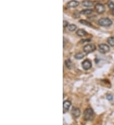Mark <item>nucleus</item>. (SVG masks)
Wrapping results in <instances>:
<instances>
[{
	"mask_svg": "<svg viewBox=\"0 0 114 125\" xmlns=\"http://www.w3.org/2000/svg\"><path fill=\"white\" fill-rule=\"evenodd\" d=\"M84 118L86 121H91L94 118V111L91 108L86 109L84 112Z\"/></svg>",
	"mask_w": 114,
	"mask_h": 125,
	"instance_id": "nucleus-1",
	"label": "nucleus"
},
{
	"mask_svg": "<svg viewBox=\"0 0 114 125\" xmlns=\"http://www.w3.org/2000/svg\"><path fill=\"white\" fill-rule=\"evenodd\" d=\"M108 6L109 7V8L112 9V10H114V2L112 1H109L108 3Z\"/></svg>",
	"mask_w": 114,
	"mask_h": 125,
	"instance_id": "nucleus-18",
	"label": "nucleus"
},
{
	"mask_svg": "<svg viewBox=\"0 0 114 125\" xmlns=\"http://www.w3.org/2000/svg\"><path fill=\"white\" fill-rule=\"evenodd\" d=\"M98 49L99 51L101 53H106L110 51V47L106 44H100L98 46Z\"/></svg>",
	"mask_w": 114,
	"mask_h": 125,
	"instance_id": "nucleus-4",
	"label": "nucleus"
},
{
	"mask_svg": "<svg viewBox=\"0 0 114 125\" xmlns=\"http://www.w3.org/2000/svg\"><path fill=\"white\" fill-rule=\"evenodd\" d=\"M93 11L92 10H89V9H86V10H83L81 11L80 14L84 15H91V13H93Z\"/></svg>",
	"mask_w": 114,
	"mask_h": 125,
	"instance_id": "nucleus-12",
	"label": "nucleus"
},
{
	"mask_svg": "<svg viewBox=\"0 0 114 125\" xmlns=\"http://www.w3.org/2000/svg\"><path fill=\"white\" fill-rule=\"evenodd\" d=\"M85 54L83 53H77V54H75L74 58L76 59H78V60H80V59H82L83 58H84Z\"/></svg>",
	"mask_w": 114,
	"mask_h": 125,
	"instance_id": "nucleus-13",
	"label": "nucleus"
},
{
	"mask_svg": "<svg viewBox=\"0 0 114 125\" xmlns=\"http://www.w3.org/2000/svg\"><path fill=\"white\" fill-rule=\"evenodd\" d=\"M82 5H83L84 7H93V2L91 1H89V0H85V1H83Z\"/></svg>",
	"mask_w": 114,
	"mask_h": 125,
	"instance_id": "nucleus-11",
	"label": "nucleus"
},
{
	"mask_svg": "<svg viewBox=\"0 0 114 125\" xmlns=\"http://www.w3.org/2000/svg\"><path fill=\"white\" fill-rule=\"evenodd\" d=\"M82 66H83V69H85V70H88V69H89L92 67V63H91V62L89 60L86 59V60H84L83 62Z\"/></svg>",
	"mask_w": 114,
	"mask_h": 125,
	"instance_id": "nucleus-6",
	"label": "nucleus"
},
{
	"mask_svg": "<svg viewBox=\"0 0 114 125\" xmlns=\"http://www.w3.org/2000/svg\"><path fill=\"white\" fill-rule=\"evenodd\" d=\"M80 23H81V24H83V25H86V26H88V27H93V25H91V23H89V22H88V21H86V20H81L79 21Z\"/></svg>",
	"mask_w": 114,
	"mask_h": 125,
	"instance_id": "nucleus-17",
	"label": "nucleus"
},
{
	"mask_svg": "<svg viewBox=\"0 0 114 125\" xmlns=\"http://www.w3.org/2000/svg\"><path fill=\"white\" fill-rule=\"evenodd\" d=\"M79 5V3L77 1H76V0H72V1H70L67 4V7L68 8H76L77 7H78Z\"/></svg>",
	"mask_w": 114,
	"mask_h": 125,
	"instance_id": "nucleus-8",
	"label": "nucleus"
},
{
	"mask_svg": "<svg viewBox=\"0 0 114 125\" xmlns=\"http://www.w3.org/2000/svg\"><path fill=\"white\" fill-rule=\"evenodd\" d=\"M98 24L103 27H109L112 25V21L108 18H101L98 20Z\"/></svg>",
	"mask_w": 114,
	"mask_h": 125,
	"instance_id": "nucleus-2",
	"label": "nucleus"
},
{
	"mask_svg": "<svg viewBox=\"0 0 114 125\" xmlns=\"http://www.w3.org/2000/svg\"><path fill=\"white\" fill-rule=\"evenodd\" d=\"M112 13H113V15H114V9L112 10Z\"/></svg>",
	"mask_w": 114,
	"mask_h": 125,
	"instance_id": "nucleus-21",
	"label": "nucleus"
},
{
	"mask_svg": "<svg viewBox=\"0 0 114 125\" xmlns=\"http://www.w3.org/2000/svg\"><path fill=\"white\" fill-rule=\"evenodd\" d=\"M106 97H107V99L108 100H111L113 99V96L112 95H110V94H108Z\"/></svg>",
	"mask_w": 114,
	"mask_h": 125,
	"instance_id": "nucleus-20",
	"label": "nucleus"
},
{
	"mask_svg": "<svg viewBox=\"0 0 114 125\" xmlns=\"http://www.w3.org/2000/svg\"><path fill=\"white\" fill-rule=\"evenodd\" d=\"M63 27H64V28H65V27H67L68 26V22L67 21H65V20H64L63 22Z\"/></svg>",
	"mask_w": 114,
	"mask_h": 125,
	"instance_id": "nucleus-19",
	"label": "nucleus"
},
{
	"mask_svg": "<svg viewBox=\"0 0 114 125\" xmlns=\"http://www.w3.org/2000/svg\"><path fill=\"white\" fill-rule=\"evenodd\" d=\"M95 10L96 12H97L99 14H101V13H103L105 12V7L103 5L100 3H98L95 6Z\"/></svg>",
	"mask_w": 114,
	"mask_h": 125,
	"instance_id": "nucleus-5",
	"label": "nucleus"
},
{
	"mask_svg": "<svg viewBox=\"0 0 114 125\" xmlns=\"http://www.w3.org/2000/svg\"><path fill=\"white\" fill-rule=\"evenodd\" d=\"M71 112L73 116L74 117V118H79L80 116V115H81V111H80V109L78 107H73L72 109Z\"/></svg>",
	"mask_w": 114,
	"mask_h": 125,
	"instance_id": "nucleus-7",
	"label": "nucleus"
},
{
	"mask_svg": "<svg viewBox=\"0 0 114 125\" xmlns=\"http://www.w3.org/2000/svg\"><path fill=\"white\" fill-rule=\"evenodd\" d=\"M83 50L86 53H91L96 50V46L93 44H88L83 48Z\"/></svg>",
	"mask_w": 114,
	"mask_h": 125,
	"instance_id": "nucleus-3",
	"label": "nucleus"
},
{
	"mask_svg": "<svg viewBox=\"0 0 114 125\" xmlns=\"http://www.w3.org/2000/svg\"><path fill=\"white\" fill-rule=\"evenodd\" d=\"M63 112H65L66 111H68L69 108L71 106V102L69 100H65L63 102Z\"/></svg>",
	"mask_w": 114,
	"mask_h": 125,
	"instance_id": "nucleus-9",
	"label": "nucleus"
},
{
	"mask_svg": "<svg viewBox=\"0 0 114 125\" xmlns=\"http://www.w3.org/2000/svg\"><path fill=\"white\" fill-rule=\"evenodd\" d=\"M65 65L68 69H71L72 68V62L70 61V59H67L65 61Z\"/></svg>",
	"mask_w": 114,
	"mask_h": 125,
	"instance_id": "nucleus-15",
	"label": "nucleus"
},
{
	"mask_svg": "<svg viewBox=\"0 0 114 125\" xmlns=\"http://www.w3.org/2000/svg\"><path fill=\"white\" fill-rule=\"evenodd\" d=\"M76 34H77V35L79 37H84L86 36V35L88 34V33H87L84 29L77 30V31Z\"/></svg>",
	"mask_w": 114,
	"mask_h": 125,
	"instance_id": "nucleus-10",
	"label": "nucleus"
},
{
	"mask_svg": "<svg viewBox=\"0 0 114 125\" xmlns=\"http://www.w3.org/2000/svg\"><path fill=\"white\" fill-rule=\"evenodd\" d=\"M108 44L111 46H114V37H110L107 39Z\"/></svg>",
	"mask_w": 114,
	"mask_h": 125,
	"instance_id": "nucleus-16",
	"label": "nucleus"
},
{
	"mask_svg": "<svg viewBox=\"0 0 114 125\" xmlns=\"http://www.w3.org/2000/svg\"><path fill=\"white\" fill-rule=\"evenodd\" d=\"M68 30L70 32H74L75 31L76 29H77V26L74 24H70L68 25V26L67 27Z\"/></svg>",
	"mask_w": 114,
	"mask_h": 125,
	"instance_id": "nucleus-14",
	"label": "nucleus"
}]
</instances>
